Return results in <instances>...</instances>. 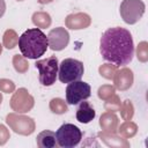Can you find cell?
Instances as JSON below:
<instances>
[{
    "instance_id": "28",
    "label": "cell",
    "mask_w": 148,
    "mask_h": 148,
    "mask_svg": "<svg viewBox=\"0 0 148 148\" xmlns=\"http://www.w3.org/2000/svg\"><path fill=\"white\" fill-rule=\"evenodd\" d=\"M9 136L10 135H9V131L7 130V127L5 125L0 124V146L5 145L8 141Z\"/></svg>"
},
{
    "instance_id": "1",
    "label": "cell",
    "mask_w": 148,
    "mask_h": 148,
    "mask_svg": "<svg viewBox=\"0 0 148 148\" xmlns=\"http://www.w3.org/2000/svg\"><path fill=\"white\" fill-rule=\"evenodd\" d=\"M99 52L104 60L116 66L130 64L134 56L131 32L121 27L108 29L101 37Z\"/></svg>"
},
{
    "instance_id": "14",
    "label": "cell",
    "mask_w": 148,
    "mask_h": 148,
    "mask_svg": "<svg viewBox=\"0 0 148 148\" xmlns=\"http://www.w3.org/2000/svg\"><path fill=\"white\" fill-rule=\"evenodd\" d=\"M96 116V112L94 108L88 103V102H81L79 109L76 110V119L77 121L82 124H88L90 123Z\"/></svg>"
},
{
    "instance_id": "26",
    "label": "cell",
    "mask_w": 148,
    "mask_h": 148,
    "mask_svg": "<svg viewBox=\"0 0 148 148\" xmlns=\"http://www.w3.org/2000/svg\"><path fill=\"white\" fill-rule=\"evenodd\" d=\"M136 57H138L139 61H141V62H146L148 60V44H147V42L139 43V45L136 47Z\"/></svg>"
},
{
    "instance_id": "8",
    "label": "cell",
    "mask_w": 148,
    "mask_h": 148,
    "mask_svg": "<svg viewBox=\"0 0 148 148\" xmlns=\"http://www.w3.org/2000/svg\"><path fill=\"white\" fill-rule=\"evenodd\" d=\"M6 123L15 133L21 135H30L35 131V121L28 116L8 113L6 117Z\"/></svg>"
},
{
    "instance_id": "22",
    "label": "cell",
    "mask_w": 148,
    "mask_h": 148,
    "mask_svg": "<svg viewBox=\"0 0 148 148\" xmlns=\"http://www.w3.org/2000/svg\"><path fill=\"white\" fill-rule=\"evenodd\" d=\"M13 65H14V68L17 73H25L29 68V64L24 59V57L18 56V54H15L13 57Z\"/></svg>"
},
{
    "instance_id": "12",
    "label": "cell",
    "mask_w": 148,
    "mask_h": 148,
    "mask_svg": "<svg viewBox=\"0 0 148 148\" xmlns=\"http://www.w3.org/2000/svg\"><path fill=\"white\" fill-rule=\"evenodd\" d=\"M91 18L88 14L86 13H75L71 14L66 17L65 24L67 28L72 30H80V29H86L90 25Z\"/></svg>"
},
{
    "instance_id": "32",
    "label": "cell",
    "mask_w": 148,
    "mask_h": 148,
    "mask_svg": "<svg viewBox=\"0 0 148 148\" xmlns=\"http://www.w3.org/2000/svg\"><path fill=\"white\" fill-rule=\"evenodd\" d=\"M1 52H2V45L0 44V54H1Z\"/></svg>"
},
{
    "instance_id": "27",
    "label": "cell",
    "mask_w": 148,
    "mask_h": 148,
    "mask_svg": "<svg viewBox=\"0 0 148 148\" xmlns=\"http://www.w3.org/2000/svg\"><path fill=\"white\" fill-rule=\"evenodd\" d=\"M0 90L6 94L13 92L15 90V83L8 79H0Z\"/></svg>"
},
{
    "instance_id": "4",
    "label": "cell",
    "mask_w": 148,
    "mask_h": 148,
    "mask_svg": "<svg viewBox=\"0 0 148 148\" xmlns=\"http://www.w3.org/2000/svg\"><path fill=\"white\" fill-rule=\"evenodd\" d=\"M35 66L39 72V82L43 86L50 87L56 82L58 75V68H59L57 57L52 56L46 59L37 60Z\"/></svg>"
},
{
    "instance_id": "21",
    "label": "cell",
    "mask_w": 148,
    "mask_h": 148,
    "mask_svg": "<svg viewBox=\"0 0 148 148\" xmlns=\"http://www.w3.org/2000/svg\"><path fill=\"white\" fill-rule=\"evenodd\" d=\"M119 111H120L123 119L131 120L133 118V114H134V108H133V104L131 103V101H128V99L124 101L123 104H120Z\"/></svg>"
},
{
    "instance_id": "23",
    "label": "cell",
    "mask_w": 148,
    "mask_h": 148,
    "mask_svg": "<svg viewBox=\"0 0 148 148\" xmlns=\"http://www.w3.org/2000/svg\"><path fill=\"white\" fill-rule=\"evenodd\" d=\"M98 72L103 77H105L108 80H112L114 76V73L117 72V66L113 64L112 65L111 64H104L98 68Z\"/></svg>"
},
{
    "instance_id": "13",
    "label": "cell",
    "mask_w": 148,
    "mask_h": 148,
    "mask_svg": "<svg viewBox=\"0 0 148 148\" xmlns=\"http://www.w3.org/2000/svg\"><path fill=\"white\" fill-rule=\"evenodd\" d=\"M99 126L102 127L103 132L116 133L118 126V117L113 112L106 111L99 118Z\"/></svg>"
},
{
    "instance_id": "29",
    "label": "cell",
    "mask_w": 148,
    "mask_h": 148,
    "mask_svg": "<svg viewBox=\"0 0 148 148\" xmlns=\"http://www.w3.org/2000/svg\"><path fill=\"white\" fill-rule=\"evenodd\" d=\"M5 12H6V2L5 0H0V18L3 16Z\"/></svg>"
},
{
    "instance_id": "7",
    "label": "cell",
    "mask_w": 148,
    "mask_h": 148,
    "mask_svg": "<svg viewBox=\"0 0 148 148\" xmlns=\"http://www.w3.org/2000/svg\"><path fill=\"white\" fill-rule=\"evenodd\" d=\"M91 95V88L87 82L74 81L66 88V102L71 105H76L82 101H86Z\"/></svg>"
},
{
    "instance_id": "24",
    "label": "cell",
    "mask_w": 148,
    "mask_h": 148,
    "mask_svg": "<svg viewBox=\"0 0 148 148\" xmlns=\"http://www.w3.org/2000/svg\"><path fill=\"white\" fill-rule=\"evenodd\" d=\"M120 99L119 97L114 94L113 96H111L109 99L105 101V104H104V108L106 111L109 112H116V111H119V108H120Z\"/></svg>"
},
{
    "instance_id": "16",
    "label": "cell",
    "mask_w": 148,
    "mask_h": 148,
    "mask_svg": "<svg viewBox=\"0 0 148 148\" xmlns=\"http://www.w3.org/2000/svg\"><path fill=\"white\" fill-rule=\"evenodd\" d=\"M98 136L109 147H130V143L125 139H123L120 136H117L116 133L99 132Z\"/></svg>"
},
{
    "instance_id": "2",
    "label": "cell",
    "mask_w": 148,
    "mask_h": 148,
    "mask_svg": "<svg viewBox=\"0 0 148 148\" xmlns=\"http://www.w3.org/2000/svg\"><path fill=\"white\" fill-rule=\"evenodd\" d=\"M47 46V37L38 28L25 30L18 38V47L24 58L37 59L46 52Z\"/></svg>"
},
{
    "instance_id": "6",
    "label": "cell",
    "mask_w": 148,
    "mask_h": 148,
    "mask_svg": "<svg viewBox=\"0 0 148 148\" xmlns=\"http://www.w3.org/2000/svg\"><path fill=\"white\" fill-rule=\"evenodd\" d=\"M146 6L141 0H123L120 3V16L127 24L136 23L145 14Z\"/></svg>"
},
{
    "instance_id": "10",
    "label": "cell",
    "mask_w": 148,
    "mask_h": 148,
    "mask_svg": "<svg viewBox=\"0 0 148 148\" xmlns=\"http://www.w3.org/2000/svg\"><path fill=\"white\" fill-rule=\"evenodd\" d=\"M47 43H49V46L51 50L61 51L69 43V34L62 27L54 28L47 35Z\"/></svg>"
},
{
    "instance_id": "20",
    "label": "cell",
    "mask_w": 148,
    "mask_h": 148,
    "mask_svg": "<svg viewBox=\"0 0 148 148\" xmlns=\"http://www.w3.org/2000/svg\"><path fill=\"white\" fill-rule=\"evenodd\" d=\"M50 110L53 113L62 114V113L68 111V108H67V105H66L64 99H61V98H52L51 102H50Z\"/></svg>"
},
{
    "instance_id": "15",
    "label": "cell",
    "mask_w": 148,
    "mask_h": 148,
    "mask_svg": "<svg viewBox=\"0 0 148 148\" xmlns=\"http://www.w3.org/2000/svg\"><path fill=\"white\" fill-rule=\"evenodd\" d=\"M37 146L39 148H54L58 146L56 133L52 131H43L36 138Z\"/></svg>"
},
{
    "instance_id": "5",
    "label": "cell",
    "mask_w": 148,
    "mask_h": 148,
    "mask_svg": "<svg viewBox=\"0 0 148 148\" xmlns=\"http://www.w3.org/2000/svg\"><path fill=\"white\" fill-rule=\"evenodd\" d=\"M56 138L59 147L73 148L80 143L82 139V132L74 124H64L58 128Z\"/></svg>"
},
{
    "instance_id": "31",
    "label": "cell",
    "mask_w": 148,
    "mask_h": 148,
    "mask_svg": "<svg viewBox=\"0 0 148 148\" xmlns=\"http://www.w3.org/2000/svg\"><path fill=\"white\" fill-rule=\"evenodd\" d=\"M1 102H2V95H1V92H0V104H1Z\"/></svg>"
},
{
    "instance_id": "25",
    "label": "cell",
    "mask_w": 148,
    "mask_h": 148,
    "mask_svg": "<svg viewBox=\"0 0 148 148\" xmlns=\"http://www.w3.org/2000/svg\"><path fill=\"white\" fill-rule=\"evenodd\" d=\"M97 95L103 101H106L109 99L111 96L114 95V87L110 86V84H104L102 87L98 88V91H97Z\"/></svg>"
},
{
    "instance_id": "17",
    "label": "cell",
    "mask_w": 148,
    "mask_h": 148,
    "mask_svg": "<svg viewBox=\"0 0 148 148\" xmlns=\"http://www.w3.org/2000/svg\"><path fill=\"white\" fill-rule=\"evenodd\" d=\"M32 22L37 28H49L51 25V16L45 12H36L32 15Z\"/></svg>"
},
{
    "instance_id": "19",
    "label": "cell",
    "mask_w": 148,
    "mask_h": 148,
    "mask_svg": "<svg viewBox=\"0 0 148 148\" xmlns=\"http://www.w3.org/2000/svg\"><path fill=\"white\" fill-rule=\"evenodd\" d=\"M2 43H3V46L6 49H8V50L14 49L18 44V36H17V34L13 29L6 30L5 34H3V37H2Z\"/></svg>"
},
{
    "instance_id": "11",
    "label": "cell",
    "mask_w": 148,
    "mask_h": 148,
    "mask_svg": "<svg viewBox=\"0 0 148 148\" xmlns=\"http://www.w3.org/2000/svg\"><path fill=\"white\" fill-rule=\"evenodd\" d=\"M112 80L114 82V87L118 90H127L133 84V80H134L133 72L127 67L121 68L114 73Z\"/></svg>"
},
{
    "instance_id": "9",
    "label": "cell",
    "mask_w": 148,
    "mask_h": 148,
    "mask_svg": "<svg viewBox=\"0 0 148 148\" xmlns=\"http://www.w3.org/2000/svg\"><path fill=\"white\" fill-rule=\"evenodd\" d=\"M34 104L35 99L25 88L17 89L10 99V108L17 113L29 112L34 108Z\"/></svg>"
},
{
    "instance_id": "18",
    "label": "cell",
    "mask_w": 148,
    "mask_h": 148,
    "mask_svg": "<svg viewBox=\"0 0 148 148\" xmlns=\"http://www.w3.org/2000/svg\"><path fill=\"white\" fill-rule=\"evenodd\" d=\"M136 132H138V126H136V124H134L131 120H126L118 128V133L123 138H125V139H128V138L134 136L136 134Z\"/></svg>"
},
{
    "instance_id": "3",
    "label": "cell",
    "mask_w": 148,
    "mask_h": 148,
    "mask_svg": "<svg viewBox=\"0 0 148 148\" xmlns=\"http://www.w3.org/2000/svg\"><path fill=\"white\" fill-rule=\"evenodd\" d=\"M83 72H84V67L80 60L67 58L60 62L58 68V76L60 82L71 83V82L81 80Z\"/></svg>"
},
{
    "instance_id": "30",
    "label": "cell",
    "mask_w": 148,
    "mask_h": 148,
    "mask_svg": "<svg viewBox=\"0 0 148 148\" xmlns=\"http://www.w3.org/2000/svg\"><path fill=\"white\" fill-rule=\"evenodd\" d=\"M53 0H38V2L39 3H50V2H52Z\"/></svg>"
}]
</instances>
